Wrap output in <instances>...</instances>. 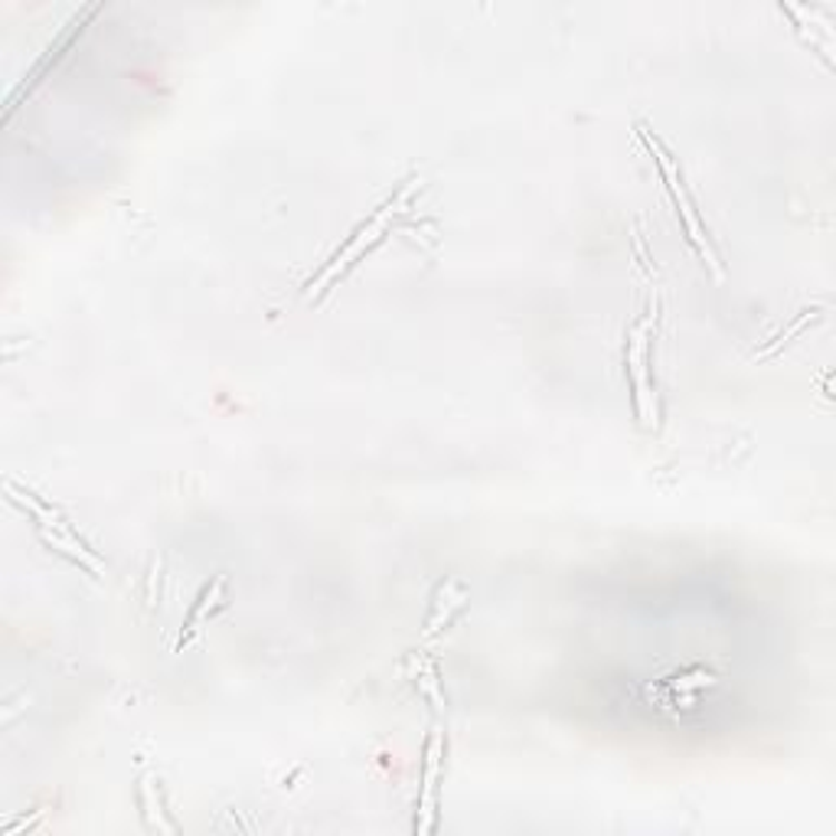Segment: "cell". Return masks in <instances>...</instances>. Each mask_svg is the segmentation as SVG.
Wrapping results in <instances>:
<instances>
[{"instance_id":"cell-1","label":"cell","mask_w":836,"mask_h":836,"mask_svg":"<svg viewBox=\"0 0 836 836\" xmlns=\"http://www.w3.org/2000/svg\"><path fill=\"white\" fill-rule=\"evenodd\" d=\"M640 138L647 141V148L653 150V157H657V164H660V170H663V177H667V184H670L673 203H677V209H680V216H683V223H687L689 239L696 243L699 255H702V258H706V265L712 268V275H716V278H722L719 258H716V252H712L709 239H706V233H702V226H699V219H696V213H692V203H689L687 190H683V184H680V174H677V167H673V157L663 150V145H660L657 138H650L643 128H640Z\"/></svg>"},{"instance_id":"cell-2","label":"cell","mask_w":836,"mask_h":836,"mask_svg":"<svg viewBox=\"0 0 836 836\" xmlns=\"http://www.w3.org/2000/svg\"><path fill=\"white\" fill-rule=\"evenodd\" d=\"M405 197H409V190H405V194H399V197H395L390 206H383V209H380V213H376V216L370 219V226H363V229L356 233V239H353V243L344 248V255H337V258H334V265H331V268H327V272H324V275L317 278V288H314V292H321V288H324L327 282H331V278H337V275L344 272L346 265H350V262H353V258H356V255H360L363 248L370 246V243H373V239H376V236H380V233L386 229V223L393 219L395 209H399V206L405 203Z\"/></svg>"},{"instance_id":"cell-3","label":"cell","mask_w":836,"mask_h":836,"mask_svg":"<svg viewBox=\"0 0 836 836\" xmlns=\"http://www.w3.org/2000/svg\"><path fill=\"white\" fill-rule=\"evenodd\" d=\"M647 327L650 321L638 324L635 337H631V376H635V386H638V412L643 419V425H657V409H653V393H650V383H647V366H643V356H647Z\"/></svg>"},{"instance_id":"cell-4","label":"cell","mask_w":836,"mask_h":836,"mask_svg":"<svg viewBox=\"0 0 836 836\" xmlns=\"http://www.w3.org/2000/svg\"><path fill=\"white\" fill-rule=\"evenodd\" d=\"M439 748L442 741L439 736H432L429 741V768H425V797H422V834L432 830V794H435V775H439Z\"/></svg>"},{"instance_id":"cell-5","label":"cell","mask_w":836,"mask_h":836,"mask_svg":"<svg viewBox=\"0 0 836 836\" xmlns=\"http://www.w3.org/2000/svg\"><path fill=\"white\" fill-rule=\"evenodd\" d=\"M43 540L50 542V545H56V549H62L66 555H72L76 562L89 565L92 572H99V576H101V572H105V569H101L99 559H96V555H92L89 549H82L79 542L72 540V533H50V530H43Z\"/></svg>"}]
</instances>
